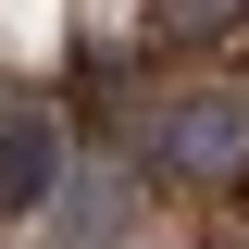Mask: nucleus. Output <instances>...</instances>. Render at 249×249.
Instances as JSON below:
<instances>
[{
	"mask_svg": "<svg viewBox=\"0 0 249 249\" xmlns=\"http://www.w3.org/2000/svg\"><path fill=\"white\" fill-rule=\"evenodd\" d=\"M249 25V0H150V37L162 50H212V37Z\"/></svg>",
	"mask_w": 249,
	"mask_h": 249,
	"instance_id": "7ed1b4c3",
	"label": "nucleus"
},
{
	"mask_svg": "<svg viewBox=\"0 0 249 249\" xmlns=\"http://www.w3.org/2000/svg\"><path fill=\"white\" fill-rule=\"evenodd\" d=\"M137 162L187 199H224L249 187V88H175L150 124H137Z\"/></svg>",
	"mask_w": 249,
	"mask_h": 249,
	"instance_id": "f257e3e1",
	"label": "nucleus"
},
{
	"mask_svg": "<svg viewBox=\"0 0 249 249\" xmlns=\"http://www.w3.org/2000/svg\"><path fill=\"white\" fill-rule=\"evenodd\" d=\"M124 212V175H62V249H100Z\"/></svg>",
	"mask_w": 249,
	"mask_h": 249,
	"instance_id": "20e7f679",
	"label": "nucleus"
},
{
	"mask_svg": "<svg viewBox=\"0 0 249 249\" xmlns=\"http://www.w3.org/2000/svg\"><path fill=\"white\" fill-rule=\"evenodd\" d=\"M75 150H62V112L50 100H0V212H50Z\"/></svg>",
	"mask_w": 249,
	"mask_h": 249,
	"instance_id": "f03ea898",
	"label": "nucleus"
}]
</instances>
